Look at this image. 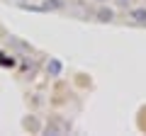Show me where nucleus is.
Here are the masks:
<instances>
[{"label": "nucleus", "mask_w": 146, "mask_h": 136, "mask_svg": "<svg viewBox=\"0 0 146 136\" xmlns=\"http://www.w3.org/2000/svg\"><path fill=\"white\" fill-rule=\"evenodd\" d=\"M129 20L134 24H146V7H129Z\"/></svg>", "instance_id": "1"}, {"label": "nucleus", "mask_w": 146, "mask_h": 136, "mask_svg": "<svg viewBox=\"0 0 146 136\" xmlns=\"http://www.w3.org/2000/svg\"><path fill=\"white\" fill-rule=\"evenodd\" d=\"M115 20V10L112 7H100L98 10V22H112Z\"/></svg>", "instance_id": "2"}, {"label": "nucleus", "mask_w": 146, "mask_h": 136, "mask_svg": "<svg viewBox=\"0 0 146 136\" xmlns=\"http://www.w3.org/2000/svg\"><path fill=\"white\" fill-rule=\"evenodd\" d=\"M46 71L51 75H58V73H61V63H58V61H49L46 63Z\"/></svg>", "instance_id": "3"}, {"label": "nucleus", "mask_w": 146, "mask_h": 136, "mask_svg": "<svg viewBox=\"0 0 146 136\" xmlns=\"http://www.w3.org/2000/svg\"><path fill=\"white\" fill-rule=\"evenodd\" d=\"M115 5L119 10H129V7H134V0H115Z\"/></svg>", "instance_id": "4"}, {"label": "nucleus", "mask_w": 146, "mask_h": 136, "mask_svg": "<svg viewBox=\"0 0 146 136\" xmlns=\"http://www.w3.org/2000/svg\"><path fill=\"white\" fill-rule=\"evenodd\" d=\"M95 3H107V0H95Z\"/></svg>", "instance_id": "5"}]
</instances>
